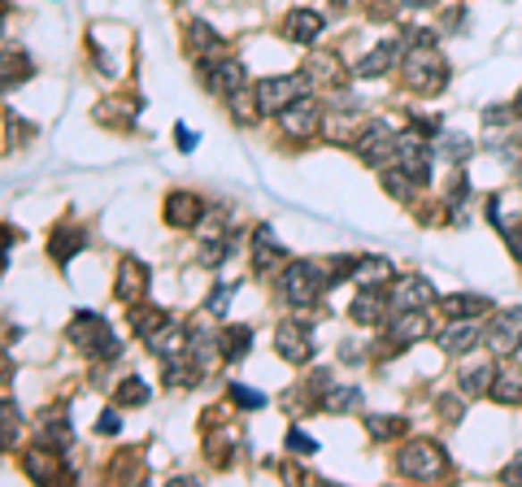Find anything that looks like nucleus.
I'll use <instances>...</instances> for the list:
<instances>
[{
	"label": "nucleus",
	"instance_id": "nucleus-45",
	"mask_svg": "<svg viewBox=\"0 0 522 487\" xmlns=\"http://www.w3.org/2000/svg\"><path fill=\"white\" fill-rule=\"evenodd\" d=\"M518 179H522V170H518Z\"/></svg>",
	"mask_w": 522,
	"mask_h": 487
},
{
	"label": "nucleus",
	"instance_id": "nucleus-14",
	"mask_svg": "<svg viewBox=\"0 0 522 487\" xmlns=\"http://www.w3.org/2000/svg\"><path fill=\"white\" fill-rule=\"evenodd\" d=\"M396 62H405V44H400V39H383L379 48H370V53L353 65V74H358V79H379V74Z\"/></svg>",
	"mask_w": 522,
	"mask_h": 487
},
{
	"label": "nucleus",
	"instance_id": "nucleus-17",
	"mask_svg": "<svg viewBox=\"0 0 522 487\" xmlns=\"http://www.w3.org/2000/svg\"><path fill=\"white\" fill-rule=\"evenodd\" d=\"M200 200H196L192 192H170L165 196V223L170 227H179V231H192L196 223H200Z\"/></svg>",
	"mask_w": 522,
	"mask_h": 487
},
{
	"label": "nucleus",
	"instance_id": "nucleus-35",
	"mask_svg": "<svg viewBox=\"0 0 522 487\" xmlns=\"http://www.w3.org/2000/svg\"><path fill=\"white\" fill-rule=\"evenodd\" d=\"M144 400H148V383H144V379H135V374H130V379H122V383H118V405H122V409H130V405H144Z\"/></svg>",
	"mask_w": 522,
	"mask_h": 487
},
{
	"label": "nucleus",
	"instance_id": "nucleus-15",
	"mask_svg": "<svg viewBox=\"0 0 522 487\" xmlns=\"http://www.w3.org/2000/svg\"><path fill=\"white\" fill-rule=\"evenodd\" d=\"M288 261H292V257H288V248L274 239V231L261 227L257 231V244H253V265H257L261 274H274V270H283Z\"/></svg>",
	"mask_w": 522,
	"mask_h": 487
},
{
	"label": "nucleus",
	"instance_id": "nucleus-42",
	"mask_svg": "<svg viewBox=\"0 0 522 487\" xmlns=\"http://www.w3.org/2000/svg\"><path fill=\"white\" fill-rule=\"evenodd\" d=\"M179 148H183V153L196 148V135H188V127H179Z\"/></svg>",
	"mask_w": 522,
	"mask_h": 487
},
{
	"label": "nucleus",
	"instance_id": "nucleus-9",
	"mask_svg": "<svg viewBox=\"0 0 522 487\" xmlns=\"http://www.w3.org/2000/svg\"><path fill=\"white\" fill-rule=\"evenodd\" d=\"M318 122H323V109H318L314 97H296L292 105L279 113V127H283V135H292V139H309V135L318 130Z\"/></svg>",
	"mask_w": 522,
	"mask_h": 487
},
{
	"label": "nucleus",
	"instance_id": "nucleus-37",
	"mask_svg": "<svg viewBox=\"0 0 522 487\" xmlns=\"http://www.w3.org/2000/svg\"><path fill=\"white\" fill-rule=\"evenodd\" d=\"M231 300H235V288H214V296H209V300H205V309H209V314H214V318H223V314H227L231 309Z\"/></svg>",
	"mask_w": 522,
	"mask_h": 487
},
{
	"label": "nucleus",
	"instance_id": "nucleus-41",
	"mask_svg": "<svg viewBox=\"0 0 522 487\" xmlns=\"http://www.w3.org/2000/svg\"><path fill=\"white\" fill-rule=\"evenodd\" d=\"M501 479H505V483H522V457L518 461H509V466L501 470Z\"/></svg>",
	"mask_w": 522,
	"mask_h": 487
},
{
	"label": "nucleus",
	"instance_id": "nucleus-38",
	"mask_svg": "<svg viewBox=\"0 0 522 487\" xmlns=\"http://www.w3.org/2000/svg\"><path fill=\"white\" fill-rule=\"evenodd\" d=\"M288 449H292L296 457H314V453H318V444H314V440H309L305 431H296V426L288 431Z\"/></svg>",
	"mask_w": 522,
	"mask_h": 487
},
{
	"label": "nucleus",
	"instance_id": "nucleus-2",
	"mask_svg": "<svg viewBox=\"0 0 522 487\" xmlns=\"http://www.w3.org/2000/svg\"><path fill=\"white\" fill-rule=\"evenodd\" d=\"M326 279L331 274H323L314 261H288L283 274H279V300L292 305V309H305V305H314L323 296Z\"/></svg>",
	"mask_w": 522,
	"mask_h": 487
},
{
	"label": "nucleus",
	"instance_id": "nucleus-12",
	"mask_svg": "<svg viewBox=\"0 0 522 487\" xmlns=\"http://www.w3.org/2000/svg\"><path fill=\"white\" fill-rule=\"evenodd\" d=\"M522 344V309H505L501 318H492L488 326V348H496V353H514Z\"/></svg>",
	"mask_w": 522,
	"mask_h": 487
},
{
	"label": "nucleus",
	"instance_id": "nucleus-7",
	"mask_svg": "<svg viewBox=\"0 0 522 487\" xmlns=\"http://www.w3.org/2000/svg\"><path fill=\"white\" fill-rule=\"evenodd\" d=\"M274 348H279V357L292 361V365H305V361L318 353V344H314V331H309V323H296V318H288V323L274 331Z\"/></svg>",
	"mask_w": 522,
	"mask_h": 487
},
{
	"label": "nucleus",
	"instance_id": "nucleus-26",
	"mask_svg": "<svg viewBox=\"0 0 522 487\" xmlns=\"http://www.w3.org/2000/svg\"><path fill=\"white\" fill-rule=\"evenodd\" d=\"M492 379H496V370H492L488 361H479V365H466V370H461V383H457V388H461V396L475 400V396L492 391Z\"/></svg>",
	"mask_w": 522,
	"mask_h": 487
},
{
	"label": "nucleus",
	"instance_id": "nucleus-34",
	"mask_svg": "<svg viewBox=\"0 0 522 487\" xmlns=\"http://www.w3.org/2000/svg\"><path fill=\"white\" fill-rule=\"evenodd\" d=\"M231 248H235V244H231L227 235H209V239H205V248L196 253V261L214 270V265H223V257H231Z\"/></svg>",
	"mask_w": 522,
	"mask_h": 487
},
{
	"label": "nucleus",
	"instance_id": "nucleus-6",
	"mask_svg": "<svg viewBox=\"0 0 522 487\" xmlns=\"http://www.w3.org/2000/svg\"><path fill=\"white\" fill-rule=\"evenodd\" d=\"M400 474L405 479H435V474H444V453H440V444H431V440H414L409 449H400Z\"/></svg>",
	"mask_w": 522,
	"mask_h": 487
},
{
	"label": "nucleus",
	"instance_id": "nucleus-39",
	"mask_svg": "<svg viewBox=\"0 0 522 487\" xmlns=\"http://www.w3.org/2000/svg\"><path fill=\"white\" fill-rule=\"evenodd\" d=\"M231 396H235V405H244V409H261V405H265L261 391H248V388H240V383H231Z\"/></svg>",
	"mask_w": 522,
	"mask_h": 487
},
{
	"label": "nucleus",
	"instance_id": "nucleus-16",
	"mask_svg": "<svg viewBox=\"0 0 522 487\" xmlns=\"http://www.w3.org/2000/svg\"><path fill=\"white\" fill-rule=\"evenodd\" d=\"M388 309H396V305L388 300L383 288H361L358 300H353V318L366 323V326H379L383 318H388Z\"/></svg>",
	"mask_w": 522,
	"mask_h": 487
},
{
	"label": "nucleus",
	"instance_id": "nucleus-22",
	"mask_svg": "<svg viewBox=\"0 0 522 487\" xmlns=\"http://www.w3.org/2000/svg\"><path fill=\"white\" fill-rule=\"evenodd\" d=\"M488 396L496 400V405H518L522 400V365H505V370H496Z\"/></svg>",
	"mask_w": 522,
	"mask_h": 487
},
{
	"label": "nucleus",
	"instance_id": "nucleus-29",
	"mask_svg": "<svg viewBox=\"0 0 522 487\" xmlns=\"http://www.w3.org/2000/svg\"><path fill=\"white\" fill-rule=\"evenodd\" d=\"M440 305H444V314H449V318H475V314H484V309H488V300H484V296H444V300H440Z\"/></svg>",
	"mask_w": 522,
	"mask_h": 487
},
{
	"label": "nucleus",
	"instance_id": "nucleus-1",
	"mask_svg": "<svg viewBox=\"0 0 522 487\" xmlns=\"http://www.w3.org/2000/svg\"><path fill=\"white\" fill-rule=\"evenodd\" d=\"M400 74H405V83H409L414 92H423V97H435V92L449 83V65H444V57L435 53V39H418V44L405 53V65H400Z\"/></svg>",
	"mask_w": 522,
	"mask_h": 487
},
{
	"label": "nucleus",
	"instance_id": "nucleus-28",
	"mask_svg": "<svg viewBox=\"0 0 522 487\" xmlns=\"http://www.w3.org/2000/svg\"><path fill=\"white\" fill-rule=\"evenodd\" d=\"M383 192H388L392 200H414L418 179H414V174H405L400 165H392V170H383Z\"/></svg>",
	"mask_w": 522,
	"mask_h": 487
},
{
	"label": "nucleus",
	"instance_id": "nucleus-13",
	"mask_svg": "<svg viewBox=\"0 0 522 487\" xmlns=\"http://www.w3.org/2000/svg\"><path fill=\"white\" fill-rule=\"evenodd\" d=\"M144 292H148V270H144L135 257H122V265H118V283H114V296H118L122 305H139Z\"/></svg>",
	"mask_w": 522,
	"mask_h": 487
},
{
	"label": "nucleus",
	"instance_id": "nucleus-10",
	"mask_svg": "<svg viewBox=\"0 0 522 487\" xmlns=\"http://www.w3.org/2000/svg\"><path fill=\"white\" fill-rule=\"evenodd\" d=\"M392 305H396V314L400 309H426V305H435V283L426 274H405V279H396Z\"/></svg>",
	"mask_w": 522,
	"mask_h": 487
},
{
	"label": "nucleus",
	"instance_id": "nucleus-36",
	"mask_svg": "<svg viewBox=\"0 0 522 487\" xmlns=\"http://www.w3.org/2000/svg\"><path fill=\"white\" fill-rule=\"evenodd\" d=\"M305 79H309V83H326V79L335 83V79H340V62H335V57H314V62L305 65Z\"/></svg>",
	"mask_w": 522,
	"mask_h": 487
},
{
	"label": "nucleus",
	"instance_id": "nucleus-40",
	"mask_svg": "<svg viewBox=\"0 0 522 487\" xmlns=\"http://www.w3.org/2000/svg\"><path fill=\"white\" fill-rule=\"evenodd\" d=\"M118 426H122V418H118V414H105V418L97 423V431H100V435H118Z\"/></svg>",
	"mask_w": 522,
	"mask_h": 487
},
{
	"label": "nucleus",
	"instance_id": "nucleus-3",
	"mask_svg": "<svg viewBox=\"0 0 522 487\" xmlns=\"http://www.w3.org/2000/svg\"><path fill=\"white\" fill-rule=\"evenodd\" d=\"M70 340H74L88 357H114V353H118V335H114V326L105 323L100 314H88V309L70 323Z\"/></svg>",
	"mask_w": 522,
	"mask_h": 487
},
{
	"label": "nucleus",
	"instance_id": "nucleus-5",
	"mask_svg": "<svg viewBox=\"0 0 522 487\" xmlns=\"http://www.w3.org/2000/svg\"><path fill=\"white\" fill-rule=\"evenodd\" d=\"M353 148H358L361 162L370 165H388L396 157V130L383 122V118H370V122H358L353 130Z\"/></svg>",
	"mask_w": 522,
	"mask_h": 487
},
{
	"label": "nucleus",
	"instance_id": "nucleus-20",
	"mask_svg": "<svg viewBox=\"0 0 522 487\" xmlns=\"http://www.w3.org/2000/svg\"><path fill=\"white\" fill-rule=\"evenodd\" d=\"M426 331H431V318H426L423 309H400V318L392 323V340L388 344H414V340H426Z\"/></svg>",
	"mask_w": 522,
	"mask_h": 487
},
{
	"label": "nucleus",
	"instance_id": "nucleus-4",
	"mask_svg": "<svg viewBox=\"0 0 522 487\" xmlns=\"http://www.w3.org/2000/svg\"><path fill=\"white\" fill-rule=\"evenodd\" d=\"M305 74H270V79H261L257 88H253V97H257V109H261V118H279L288 105H292L296 97H305Z\"/></svg>",
	"mask_w": 522,
	"mask_h": 487
},
{
	"label": "nucleus",
	"instance_id": "nucleus-18",
	"mask_svg": "<svg viewBox=\"0 0 522 487\" xmlns=\"http://www.w3.org/2000/svg\"><path fill=\"white\" fill-rule=\"evenodd\" d=\"M205 79H209V88L218 92V97H231V92H240L244 83H248V74H244V65L240 62H214V65H205Z\"/></svg>",
	"mask_w": 522,
	"mask_h": 487
},
{
	"label": "nucleus",
	"instance_id": "nucleus-23",
	"mask_svg": "<svg viewBox=\"0 0 522 487\" xmlns=\"http://www.w3.org/2000/svg\"><path fill=\"white\" fill-rule=\"evenodd\" d=\"M148 348H153V353H157L165 365H174V361L188 357V331H179V326H165V331L157 335V340H153V344H148Z\"/></svg>",
	"mask_w": 522,
	"mask_h": 487
},
{
	"label": "nucleus",
	"instance_id": "nucleus-24",
	"mask_svg": "<svg viewBox=\"0 0 522 487\" xmlns=\"http://www.w3.org/2000/svg\"><path fill=\"white\" fill-rule=\"evenodd\" d=\"M83 248H88V231H79V227H57V231H53V244H48V253L62 261V265L74 257V253H83Z\"/></svg>",
	"mask_w": 522,
	"mask_h": 487
},
{
	"label": "nucleus",
	"instance_id": "nucleus-21",
	"mask_svg": "<svg viewBox=\"0 0 522 487\" xmlns=\"http://www.w3.org/2000/svg\"><path fill=\"white\" fill-rule=\"evenodd\" d=\"M479 340H484V331L470 323V318H457L453 326L440 331V348H444V353H470Z\"/></svg>",
	"mask_w": 522,
	"mask_h": 487
},
{
	"label": "nucleus",
	"instance_id": "nucleus-44",
	"mask_svg": "<svg viewBox=\"0 0 522 487\" xmlns=\"http://www.w3.org/2000/svg\"><path fill=\"white\" fill-rule=\"evenodd\" d=\"M514 109H518V113H522V92H518V105H514Z\"/></svg>",
	"mask_w": 522,
	"mask_h": 487
},
{
	"label": "nucleus",
	"instance_id": "nucleus-30",
	"mask_svg": "<svg viewBox=\"0 0 522 487\" xmlns=\"http://www.w3.org/2000/svg\"><path fill=\"white\" fill-rule=\"evenodd\" d=\"M366 431H370V440H375V444H388V440H396V435L405 431V418H383V414H366Z\"/></svg>",
	"mask_w": 522,
	"mask_h": 487
},
{
	"label": "nucleus",
	"instance_id": "nucleus-19",
	"mask_svg": "<svg viewBox=\"0 0 522 487\" xmlns=\"http://www.w3.org/2000/svg\"><path fill=\"white\" fill-rule=\"evenodd\" d=\"M323 13H314V9H292L288 13V22H283V35L292 39V44H314L318 35H323Z\"/></svg>",
	"mask_w": 522,
	"mask_h": 487
},
{
	"label": "nucleus",
	"instance_id": "nucleus-33",
	"mask_svg": "<svg viewBox=\"0 0 522 487\" xmlns=\"http://www.w3.org/2000/svg\"><path fill=\"white\" fill-rule=\"evenodd\" d=\"M361 405V388H331L323 396V409L326 414H349Z\"/></svg>",
	"mask_w": 522,
	"mask_h": 487
},
{
	"label": "nucleus",
	"instance_id": "nucleus-11",
	"mask_svg": "<svg viewBox=\"0 0 522 487\" xmlns=\"http://www.w3.org/2000/svg\"><path fill=\"white\" fill-rule=\"evenodd\" d=\"M188 53H192L196 62L214 65V62H223V53H227V39L214 31L209 22H192V27H188ZM205 65H200V70H205Z\"/></svg>",
	"mask_w": 522,
	"mask_h": 487
},
{
	"label": "nucleus",
	"instance_id": "nucleus-8",
	"mask_svg": "<svg viewBox=\"0 0 522 487\" xmlns=\"http://www.w3.org/2000/svg\"><path fill=\"white\" fill-rule=\"evenodd\" d=\"M392 162L400 165L405 174H414L418 183H426L431 179V144H426V135H418V130L396 135V157Z\"/></svg>",
	"mask_w": 522,
	"mask_h": 487
},
{
	"label": "nucleus",
	"instance_id": "nucleus-31",
	"mask_svg": "<svg viewBox=\"0 0 522 487\" xmlns=\"http://www.w3.org/2000/svg\"><path fill=\"white\" fill-rule=\"evenodd\" d=\"M358 279H361V288H383L392 279V261H383V257L358 261Z\"/></svg>",
	"mask_w": 522,
	"mask_h": 487
},
{
	"label": "nucleus",
	"instance_id": "nucleus-25",
	"mask_svg": "<svg viewBox=\"0 0 522 487\" xmlns=\"http://www.w3.org/2000/svg\"><path fill=\"white\" fill-rule=\"evenodd\" d=\"M22 470H27L31 483H48L57 474V457H53V449H27L22 453Z\"/></svg>",
	"mask_w": 522,
	"mask_h": 487
},
{
	"label": "nucleus",
	"instance_id": "nucleus-32",
	"mask_svg": "<svg viewBox=\"0 0 522 487\" xmlns=\"http://www.w3.org/2000/svg\"><path fill=\"white\" fill-rule=\"evenodd\" d=\"M165 326H170V318H165L162 309H135V331H139V340H157Z\"/></svg>",
	"mask_w": 522,
	"mask_h": 487
},
{
	"label": "nucleus",
	"instance_id": "nucleus-27",
	"mask_svg": "<svg viewBox=\"0 0 522 487\" xmlns=\"http://www.w3.org/2000/svg\"><path fill=\"white\" fill-rule=\"evenodd\" d=\"M248 344H253V331H248V326H227L223 340H218V353L227 361H240L248 353Z\"/></svg>",
	"mask_w": 522,
	"mask_h": 487
},
{
	"label": "nucleus",
	"instance_id": "nucleus-43",
	"mask_svg": "<svg viewBox=\"0 0 522 487\" xmlns=\"http://www.w3.org/2000/svg\"><path fill=\"white\" fill-rule=\"evenodd\" d=\"M400 4H409V9H423L426 0H400Z\"/></svg>",
	"mask_w": 522,
	"mask_h": 487
}]
</instances>
